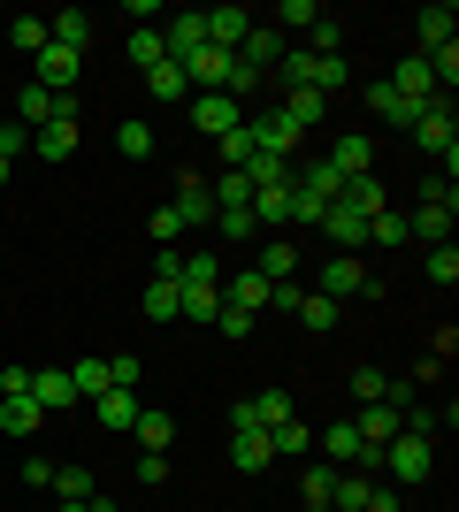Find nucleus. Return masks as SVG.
<instances>
[{
	"label": "nucleus",
	"instance_id": "obj_13",
	"mask_svg": "<svg viewBox=\"0 0 459 512\" xmlns=\"http://www.w3.org/2000/svg\"><path fill=\"white\" fill-rule=\"evenodd\" d=\"M31 398H39V413H69V406H77L69 367H31Z\"/></svg>",
	"mask_w": 459,
	"mask_h": 512
},
{
	"label": "nucleus",
	"instance_id": "obj_51",
	"mask_svg": "<svg viewBox=\"0 0 459 512\" xmlns=\"http://www.w3.org/2000/svg\"><path fill=\"white\" fill-rule=\"evenodd\" d=\"M276 23H306V31H314V23H322V8H314V0H284V8H276Z\"/></svg>",
	"mask_w": 459,
	"mask_h": 512
},
{
	"label": "nucleus",
	"instance_id": "obj_41",
	"mask_svg": "<svg viewBox=\"0 0 459 512\" xmlns=\"http://www.w3.org/2000/svg\"><path fill=\"white\" fill-rule=\"evenodd\" d=\"M146 314L153 321H176V276H153L146 283Z\"/></svg>",
	"mask_w": 459,
	"mask_h": 512
},
{
	"label": "nucleus",
	"instance_id": "obj_9",
	"mask_svg": "<svg viewBox=\"0 0 459 512\" xmlns=\"http://www.w3.org/2000/svg\"><path fill=\"white\" fill-rule=\"evenodd\" d=\"M222 306L261 314V306H268V276H261V268H222Z\"/></svg>",
	"mask_w": 459,
	"mask_h": 512
},
{
	"label": "nucleus",
	"instance_id": "obj_48",
	"mask_svg": "<svg viewBox=\"0 0 459 512\" xmlns=\"http://www.w3.org/2000/svg\"><path fill=\"white\" fill-rule=\"evenodd\" d=\"M108 383L115 390H138V352H115V360H108Z\"/></svg>",
	"mask_w": 459,
	"mask_h": 512
},
{
	"label": "nucleus",
	"instance_id": "obj_31",
	"mask_svg": "<svg viewBox=\"0 0 459 512\" xmlns=\"http://www.w3.org/2000/svg\"><path fill=\"white\" fill-rule=\"evenodd\" d=\"M291 268H299V245H291V237H268V245H261V276L291 283Z\"/></svg>",
	"mask_w": 459,
	"mask_h": 512
},
{
	"label": "nucleus",
	"instance_id": "obj_22",
	"mask_svg": "<svg viewBox=\"0 0 459 512\" xmlns=\"http://www.w3.org/2000/svg\"><path fill=\"white\" fill-rule=\"evenodd\" d=\"M230 62H238V54H222V46H199L192 62H184V85H207V92H222V77H230Z\"/></svg>",
	"mask_w": 459,
	"mask_h": 512
},
{
	"label": "nucleus",
	"instance_id": "obj_45",
	"mask_svg": "<svg viewBox=\"0 0 459 512\" xmlns=\"http://www.w3.org/2000/svg\"><path fill=\"white\" fill-rule=\"evenodd\" d=\"M131 62H138V77H146L153 62H169V54H161V31H131Z\"/></svg>",
	"mask_w": 459,
	"mask_h": 512
},
{
	"label": "nucleus",
	"instance_id": "obj_42",
	"mask_svg": "<svg viewBox=\"0 0 459 512\" xmlns=\"http://www.w3.org/2000/svg\"><path fill=\"white\" fill-rule=\"evenodd\" d=\"M368 245H383V253H391V245H406V214H391V207H383V214L368 222Z\"/></svg>",
	"mask_w": 459,
	"mask_h": 512
},
{
	"label": "nucleus",
	"instance_id": "obj_15",
	"mask_svg": "<svg viewBox=\"0 0 459 512\" xmlns=\"http://www.w3.org/2000/svg\"><path fill=\"white\" fill-rule=\"evenodd\" d=\"M459 16H452V0H437V8H421L414 16V54H437V46H452Z\"/></svg>",
	"mask_w": 459,
	"mask_h": 512
},
{
	"label": "nucleus",
	"instance_id": "obj_5",
	"mask_svg": "<svg viewBox=\"0 0 459 512\" xmlns=\"http://www.w3.org/2000/svg\"><path fill=\"white\" fill-rule=\"evenodd\" d=\"M199 23H207V46H222V54H238L245 46V31H253V8H230V0H222V8H199Z\"/></svg>",
	"mask_w": 459,
	"mask_h": 512
},
{
	"label": "nucleus",
	"instance_id": "obj_55",
	"mask_svg": "<svg viewBox=\"0 0 459 512\" xmlns=\"http://www.w3.org/2000/svg\"><path fill=\"white\" fill-rule=\"evenodd\" d=\"M0 192H8V161H0Z\"/></svg>",
	"mask_w": 459,
	"mask_h": 512
},
{
	"label": "nucleus",
	"instance_id": "obj_47",
	"mask_svg": "<svg viewBox=\"0 0 459 512\" xmlns=\"http://www.w3.org/2000/svg\"><path fill=\"white\" fill-rule=\"evenodd\" d=\"M215 329H222V337H253V329H261V314H238V306H222Z\"/></svg>",
	"mask_w": 459,
	"mask_h": 512
},
{
	"label": "nucleus",
	"instance_id": "obj_50",
	"mask_svg": "<svg viewBox=\"0 0 459 512\" xmlns=\"http://www.w3.org/2000/svg\"><path fill=\"white\" fill-rule=\"evenodd\" d=\"M314 54H345V23H314Z\"/></svg>",
	"mask_w": 459,
	"mask_h": 512
},
{
	"label": "nucleus",
	"instance_id": "obj_19",
	"mask_svg": "<svg viewBox=\"0 0 459 512\" xmlns=\"http://www.w3.org/2000/svg\"><path fill=\"white\" fill-rule=\"evenodd\" d=\"M238 62H245V69H261V77H268L276 62H284V39H276V23H253V31H245Z\"/></svg>",
	"mask_w": 459,
	"mask_h": 512
},
{
	"label": "nucleus",
	"instance_id": "obj_37",
	"mask_svg": "<svg viewBox=\"0 0 459 512\" xmlns=\"http://www.w3.org/2000/svg\"><path fill=\"white\" fill-rule=\"evenodd\" d=\"M421 268H429V283H437V291H452V283H459V245H429V260H421Z\"/></svg>",
	"mask_w": 459,
	"mask_h": 512
},
{
	"label": "nucleus",
	"instance_id": "obj_43",
	"mask_svg": "<svg viewBox=\"0 0 459 512\" xmlns=\"http://www.w3.org/2000/svg\"><path fill=\"white\" fill-rule=\"evenodd\" d=\"M146 230H153V245H161V253H176V237H184V214H176V207H153Z\"/></svg>",
	"mask_w": 459,
	"mask_h": 512
},
{
	"label": "nucleus",
	"instance_id": "obj_10",
	"mask_svg": "<svg viewBox=\"0 0 459 512\" xmlns=\"http://www.w3.org/2000/svg\"><path fill=\"white\" fill-rule=\"evenodd\" d=\"M199 46H207V23H199V8H184V16H169V31H161V54H169L176 69L192 62Z\"/></svg>",
	"mask_w": 459,
	"mask_h": 512
},
{
	"label": "nucleus",
	"instance_id": "obj_28",
	"mask_svg": "<svg viewBox=\"0 0 459 512\" xmlns=\"http://www.w3.org/2000/svg\"><path fill=\"white\" fill-rule=\"evenodd\" d=\"M176 214H184V230H199V222H215V192H207L199 176H184V184H176Z\"/></svg>",
	"mask_w": 459,
	"mask_h": 512
},
{
	"label": "nucleus",
	"instance_id": "obj_44",
	"mask_svg": "<svg viewBox=\"0 0 459 512\" xmlns=\"http://www.w3.org/2000/svg\"><path fill=\"white\" fill-rule=\"evenodd\" d=\"M299 321H306V329H337V299L306 291V299H299Z\"/></svg>",
	"mask_w": 459,
	"mask_h": 512
},
{
	"label": "nucleus",
	"instance_id": "obj_20",
	"mask_svg": "<svg viewBox=\"0 0 459 512\" xmlns=\"http://www.w3.org/2000/svg\"><path fill=\"white\" fill-rule=\"evenodd\" d=\"M92 421L115 428V436H131V421H138V390H100V398H92Z\"/></svg>",
	"mask_w": 459,
	"mask_h": 512
},
{
	"label": "nucleus",
	"instance_id": "obj_26",
	"mask_svg": "<svg viewBox=\"0 0 459 512\" xmlns=\"http://www.w3.org/2000/svg\"><path fill=\"white\" fill-rule=\"evenodd\" d=\"M253 222H261V230H284V222H291V176L253 192Z\"/></svg>",
	"mask_w": 459,
	"mask_h": 512
},
{
	"label": "nucleus",
	"instance_id": "obj_30",
	"mask_svg": "<svg viewBox=\"0 0 459 512\" xmlns=\"http://www.w3.org/2000/svg\"><path fill=\"white\" fill-rule=\"evenodd\" d=\"M368 490H375V474H368V467L337 474V497H329V512H360V505H368Z\"/></svg>",
	"mask_w": 459,
	"mask_h": 512
},
{
	"label": "nucleus",
	"instance_id": "obj_46",
	"mask_svg": "<svg viewBox=\"0 0 459 512\" xmlns=\"http://www.w3.org/2000/svg\"><path fill=\"white\" fill-rule=\"evenodd\" d=\"M8 39H16V54H39V46H46V16H16Z\"/></svg>",
	"mask_w": 459,
	"mask_h": 512
},
{
	"label": "nucleus",
	"instance_id": "obj_52",
	"mask_svg": "<svg viewBox=\"0 0 459 512\" xmlns=\"http://www.w3.org/2000/svg\"><path fill=\"white\" fill-rule=\"evenodd\" d=\"M360 512H406V497H398L391 482H375V490H368V505H360Z\"/></svg>",
	"mask_w": 459,
	"mask_h": 512
},
{
	"label": "nucleus",
	"instance_id": "obj_38",
	"mask_svg": "<svg viewBox=\"0 0 459 512\" xmlns=\"http://www.w3.org/2000/svg\"><path fill=\"white\" fill-rule=\"evenodd\" d=\"M69 383H77V398H100V390H115V383H108V360H77V367H69Z\"/></svg>",
	"mask_w": 459,
	"mask_h": 512
},
{
	"label": "nucleus",
	"instance_id": "obj_32",
	"mask_svg": "<svg viewBox=\"0 0 459 512\" xmlns=\"http://www.w3.org/2000/svg\"><path fill=\"white\" fill-rule=\"evenodd\" d=\"M368 107L383 115V123H398V130H414V115H421V107H414V100H398L391 85H368Z\"/></svg>",
	"mask_w": 459,
	"mask_h": 512
},
{
	"label": "nucleus",
	"instance_id": "obj_39",
	"mask_svg": "<svg viewBox=\"0 0 459 512\" xmlns=\"http://www.w3.org/2000/svg\"><path fill=\"white\" fill-rule=\"evenodd\" d=\"M268 444H276V459H284V451H314V428H306L299 413H291L284 428H268Z\"/></svg>",
	"mask_w": 459,
	"mask_h": 512
},
{
	"label": "nucleus",
	"instance_id": "obj_27",
	"mask_svg": "<svg viewBox=\"0 0 459 512\" xmlns=\"http://www.w3.org/2000/svg\"><path fill=\"white\" fill-rule=\"evenodd\" d=\"M131 436H138V451H169V444H176V421H169L161 406H138Z\"/></svg>",
	"mask_w": 459,
	"mask_h": 512
},
{
	"label": "nucleus",
	"instance_id": "obj_35",
	"mask_svg": "<svg viewBox=\"0 0 459 512\" xmlns=\"http://www.w3.org/2000/svg\"><path fill=\"white\" fill-rule=\"evenodd\" d=\"M115 153H123V161H153V130L138 123V115H131V123H115Z\"/></svg>",
	"mask_w": 459,
	"mask_h": 512
},
{
	"label": "nucleus",
	"instance_id": "obj_40",
	"mask_svg": "<svg viewBox=\"0 0 459 512\" xmlns=\"http://www.w3.org/2000/svg\"><path fill=\"white\" fill-rule=\"evenodd\" d=\"M215 230L230 237V245H245V237H261V222H253V207H222V214H215Z\"/></svg>",
	"mask_w": 459,
	"mask_h": 512
},
{
	"label": "nucleus",
	"instance_id": "obj_6",
	"mask_svg": "<svg viewBox=\"0 0 459 512\" xmlns=\"http://www.w3.org/2000/svg\"><path fill=\"white\" fill-rule=\"evenodd\" d=\"M245 130H253V146H261L268 161H291V153H299V138H306V130H291L276 107H268V115H245Z\"/></svg>",
	"mask_w": 459,
	"mask_h": 512
},
{
	"label": "nucleus",
	"instance_id": "obj_7",
	"mask_svg": "<svg viewBox=\"0 0 459 512\" xmlns=\"http://www.w3.org/2000/svg\"><path fill=\"white\" fill-rule=\"evenodd\" d=\"M31 153H39V161H69V153H77V100H62V115L46 130H31Z\"/></svg>",
	"mask_w": 459,
	"mask_h": 512
},
{
	"label": "nucleus",
	"instance_id": "obj_49",
	"mask_svg": "<svg viewBox=\"0 0 459 512\" xmlns=\"http://www.w3.org/2000/svg\"><path fill=\"white\" fill-rule=\"evenodd\" d=\"M138 482H146V490H153V482H169V451H138Z\"/></svg>",
	"mask_w": 459,
	"mask_h": 512
},
{
	"label": "nucleus",
	"instance_id": "obj_25",
	"mask_svg": "<svg viewBox=\"0 0 459 512\" xmlns=\"http://www.w3.org/2000/svg\"><path fill=\"white\" fill-rule=\"evenodd\" d=\"M46 39L69 46V54H85V46H92V16H85V8H62V16H46Z\"/></svg>",
	"mask_w": 459,
	"mask_h": 512
},
{
	"label": "nucleus",
	"instance_id": "obj_53",
	"mask_svg": "<svg viewBox=\"0 0 459 512\" xmlns=\"http://www.w3.org/2000/svg\"><path fill=\"white\" fill-rule=\"evenodd\" d=\"M23 146H31V130H23V123H0V161H16Z\"/></svg>",
	"mask_w": 459,
	"mask_h": 512
},
{
	"label": "nucleus",
	"instance_id": "obj_14",
	"mask_svg": "<svg viewBox=\"0 0 459 512\" xmlns=\"http://www.w3.org/2000/svg\"><path fill=\"white\" fill-rule=\"evenodd\" d=\"M322 467H368L375 474V451H360L352 421H337V428H322Z\"/></svg>",
	"mask_w": 459,
	"mask_h": 512
},
{
	"label": "nucleus",
	"instance_id": "obj_17",
	"mask_svg": "<svg viewBox=\"0 0 459 512\" xmlns=\"http://www.w3.org/2000/svg\"><path fill=\"white\" fill-rule=\"evenodd\" d=\"M69 77H77V54H69V46H54V39H46L39 54H31V85H46V92H62Z\"/></svg>",
	"mask_w": 459,
	"mask_h": 512
},
{
	"label": "nucleus",
	"instance_id": "obj_12",
	"mask_svg": "<svg viewBox=\"0 0 459 512\" xmlns=\"http://www.w3.org/2000/svg\"><path fill=\"white\" fill-rule=\"evenodd\" d=\"M329 169L345 176H375V138H360V130H352V138H329Z\"/></svg>",
	"mask_w": 459,
	"mask_h": 512
},
{
	"label": "nucleus",
	"instance_id": "obj_54",
	"mask_svg": "<svg viewBox=\"0 0 459 512\" xmlns=\"http://www.w3.org/2000/svg\"><path fill=\"white\" fill-rule=\"evenodd\" d=\"M92 512H123V505H108V497H92Z\"/></svg>",
	"mask_w": 459,
	"mask_h": 512
},
{
	"label": "nucleus",
	"instance_id": "obj_36",
	"mask_svg": "<svg viewBox=\"0 0 459 512\" xmlns=\"http://www.w3.org/2000/svg\"><path fill=\"white\" fill-rule=\"evenodd\" d=\"M146 92H153V100H184L192 85H184V69H176V62H153L146 69Z\"/></svg>",
	"mask_w": 459,
	"mask_h": 512
},
{
	"label": "nucleus",
	"instance_id": "obj_21",
	"mask_svg": "<svg viewBox=\"0 0 459 512\" xmlns=\"http://www.w3.org/2000/svg\"><path fill=\"white\" fill-rule=\"evenodd\" d=\"M322 230H329V245H337V253H360V245H368V214L329 207V214H322Z\"/></svg>",
	"mask_w": 459,
	"mask_h": 512
},
{
	"label": "nucleus",
	"instance_id": "obj_33",
	"mask_svg": "<svg viewBox=\"0 0 459 512\" xmlns=\"http://www.w3.org/2000/svg\"><path fill=\"white\" fill-rule=\"evenodd\" d=\"M46 490L62 497V505H92V497H100V490H92V474H85V467H54V482H46Z\"/></svg>",
	"mask_w": 459,
	"mask_h": 512
},
{
	"label": "nucleus",
	"instance_id": "obj_23",
	"mask_svg": "<svg viewBox=\"0 0 459 512\" xmlns=\"http://www.w3.org/2000/svg\"><path fill=\"white\" fill-rule=\"evenodd\" d=\"M299 192H314L322 207H337V199H345V176L329 169V153H314V161L299 169Z\"/></svg>",
	"mask_w": 459,
	"mask_h": 512
},
{
	"label": "nucleus",
	"instance_id": "obj_8",
	"mask_svg": "<svg viewBox=\"0 0 459 512\" xmlns=\"http://www.w3.org/2000/svg\"><path fill=\"white\" fill-rule=\"evenodd\" d=\"M284 421H291V390H261V398H245V406L230 413V428H261V436L284 428Z\"/></svg>",
	"mask_w": 459,
	"mask_h": 512
},
{
	"label": "nucleus",
	"instance_id": "obj_3",
	"mask_svg": "<svg viewBox=\"0 0 459 512\" xmlns=\"http://www.w3.org/2000/svg\"><path fill=\"white\" fill-rule=\"evenodd\" d=\"M238 123H245V107L230 100V92H192V130H199V138H215V146H222Z\"/></svg>",
	"mask_w": 459,
	"mask_h": 512
},
{
	"label": "nucleus",
	"instance_id": "obj_34",
	"mask_svg": "<svg viewBox=\"0 0 459 512\" xmlns=\"http://www.w3.org/2000/svg\"><path fill=\"white\" fill-rule=\"evenodd\" d=\"M207 192H215V214H222V207H253V184H245V169H222Z\"/></svg>",
	"mask_w": 459,
	"mask_h": 512
},
{
	"label": "nucleus",
	"instance_id": "obj_1",
	"mask_svg": "<svg viewBox=\"0 0 459 512\" xmlns=\"http://www.w3.org/2000/svg\"><path fill=\"white\" fill-rule=\"evenodd\" d=\"M375 474H391V490H414L437 474V436H414V428H398L391 444L375 451Z\"/></svg>",
	"mask_w": 459,
	"mask_h": 512
},
{
	"label": "nucleus",
	"instance_id": "obj_2",
	"mask_svg": "<svg viewBox=\"0 0 459 512\" xmlns=\"http://www.w3.org/2000/svg\"><path fill=\"white\" fill-rule=\"evenodd\" d=\"M414 138H421V153H437L444 161V184H452V169H459V123H452V100H429L414 115Z\"/></svg>",
	"mask_w": 459,
	"mask_h": 512
},
{
	"label": "nucleus",
	"instance_id": "obj_11",
	"mask_svg": "<svg viewBox=\"0 0 459 512\" xmlns=\"http://www.w3.org/2000/svg\"><path fill=\"white\" fill-rule=\"evenodd\" d=\"M230 467L238 474H268L276 467V444H268L261 428H230Z\"/></svg>",
	"mask_w": 459,
	"mask_h": 512
},
{
	"label": "nucleus",
	"instance_id": "obj_29",
	"mask_svg": "<svg viewBox=\"0 0 459 512\" xmlns=\"http://www.w3.org/2000/svg\"><path fill=\"white\" fill-rule=\"evenodd\" d=\"M299 497H306V512H329V497H337V467H322V459H314V467L299 474Z\"/></svg>",
	"mask_w": 459,
	"mask_h": 512
},
{
	"label": "nucleus",
	"instance_id": "obj_24",
	"mask_svg": "<svg viewBox=\"0 0 459 512\" xmlns=\"http://www.w3.org/2000/svg\"><path fill=\"white\" fill-rule=\"evenodd\" d=\"M0 428H8L16 444H23V436H39V428H46L39 398H31V390H23V398H0Z\"/></svg>",
	"mask_w": 459,
	"mask_h": 512
},
{
	"label": "nucleus",
	"instance_id": "obj_16",
	"mask_svg": "<svg viewBox=\"0 0 459 512\" xmlns=\"http://www.w3.org/2000/svg\"><path fill=\"white\" fill-rule=\"evenodd\" d=\"M62 100H69V92H46V85H16V123H23V130H46L54 115H62Z\"/></svg>",
	"mask_w": 459,
	"mask_h": 512
},
{
	"label": "nucleus",
	"instance_id": "obj_4",
	"mask_svg": "<svg viewBox=\"0 0 459 512\" xmlns=\"http://www.w3.org/2000/svg\"><path fill=\"white\" fill-rule=\"evenodd\" d=\"M368 260H360V253H329L322 260V299H337V306H345V299H360V291H368Z\"/></svg>",
	"mask_w": 459,
	"mask_h": 512
},
{
	"label": "nucleus",
	"instance_id": "obj_18",
	"mask_svg": "<svg viewBox=\"0 0 459 512\" xmlns=\"http://www.w3.org/2000/svg\"><path fill=\"white\" fill-rule=\"evenodd\" d=\"M398 428H406V421H398V406H360L352 436H360V451H383V444L398 436Z\"/></svg>",
	"mask_w": 459,
	"mask_h": 512
}]
</instances>
